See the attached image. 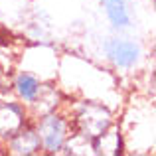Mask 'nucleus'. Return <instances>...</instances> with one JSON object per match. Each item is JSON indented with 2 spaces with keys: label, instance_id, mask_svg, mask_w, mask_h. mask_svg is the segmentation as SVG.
Wrapping results in <instances>:
<instances>
[{
  "label": "nucleus",
  "instance_id": "nucleus-1",
  "mask_svg": "<svg viewBox=\"0 0 156 156\" xmlns=\"http://www.w3.org/2000/svg\"><path fill=\"white\" fill-rule=\"evenodd\" d=\"M55 81L67 97L101 101L113 111L125 103L121 77L111 67L87 59L79 53H61Z\"/></svg>",
  "mask_w": 156,
  "mask_h": 156
},
{
  "label": "nucleus",
  "instance_id": "nucleus-8",
  "mask_svg": "<svg viewBox=\"0 0 156 156\" xmlns=\"http://www.w3.org/2000/svg\"><path fill=\"white\" fill-rule=\"evenodd\" d=\"M4 150L12 156H38L42 154V142L34 122H28L18 129L8 140H4Z\"/></svg>",
  "mask_w": 156,
  "mask_h": 156
},
{
  "label": "nucleus",
  "instance_id": "nucleus-5",
  "mask_svg": "<svg viewBox=\"0 0 156 156\" xmlns=\"http://www.w3.org/2000/svg\"><path fill=\"white\" fill-rule=\"evenodd\" d=\"M57 65H59V51L48 40L28 44L18 55V67L36 73L44 81L55 79Z\"/></svg>",
  "mask_w": 156,
  "mask_h": 156
},
{
  "label": "nucleus",
  "instance_id": "nucleus-12",
  "mask_svg": "<svg viewBox=\"0 0 156 156\" xmlns=\"http://www.w3.org/2000/svg\"><path fill=\"white\" fill-rule=\"evenodd\" d=\"M8 67H10V65H8V61L0 55V75H10L12 71H8Z\"/></svg>",
  "mask_w": 156,
  "mask_h": 156
},
{
  "label": "nucleus",
  "instance_id": "nucleus-11",
  "mask_svg": "<svg viewBox=\"0 0 156 156\" xmlns=\"http://www.w3.org/2000/svg\"><path fill=\"white\" fill-rule=\"evenodd\" d=\"M10 93V83H8V75H0V95H8Z\"/></svg>",
  "mask_w": 156,
  "mask_h": 156
},
{
  "label": "nucleus",
  "instance_id": "nucleus-2",
  "mask_svg": "<svg viewBox=\"0 0 156 156\" xmlns=\"http://www.w3.org/2000/svg\"><path fill=\"white\" fill-rule=\"evenodd\" d=\"M63 111L67 113L71 129L75 134L83 136L85 140L97 138L105 134L117 122V111L109 105L83 97H67L63 103Z\"/></svg>",
  "mask_w": 156,
  "mask_h": 156
},
{
  "label": "nucleus",
  "instance_id": "nucleus-4",
  "mask_svg": "<svg viewBox=\"0 0 156 156\" xmlns=\"http://www.w3.org/2000/svg\"><path fill=\"white\" fill-rule=\"evenodd\" d=\"M36 130L40 134V142H42V154H61L67 144L69 136L73 134L71 122H69L67 113L61 109L48 111V113L36 115L32 119Z\"/></svg>",
  "mask_w": 156,
  "mask_h": 156
},
{
  "label": "nucleus",
  "instance_id": "nucleus-7",
  "mask_svg": "<svg viewBox=\"0 0 156 156\" xmlns=\"http://www.w3.org/2000/svg\"><path fill=\"white\" fill-rule=\"evenodd\" d=\"M8 83H10V95H14L16 99L22 101V103L30 109V107L38 101V97L42 95L46 81H44L42 77H38L36 73H32V71L16 67L14 71L8 75Z\"/></svg>",
  "mask_w": 156,
  "mask_h": 156
},
{
  "label": "nucleus",
  "instance_id": "nucleus-10",
  "mask_svg": "<svg viewBox=\"0 0 156 156\" xmlns=\"http://www.w3.org/2000/svg\"><path fill=\"white\" fill-rule=\"evenodd\" d=\"M65 99H67V95L61 91V87L57 85L55 79L46 81L42 95H40L38 101H36V103L30 107V113H32V117H36V115L48 113V111L61 109V107H63V103H65Z\"/></svg>",
  "mask_w": 156,
  "mask_h": 156
},
{
  "label": "nucleus",
  "instance_id": "nucleus-9",
  "mask_svg": "<svg viewBox=\"0 0 156 156\" xmlns=\"http://www.w3.org/2000/svg\"><path fill=\"white\" fill-rule=\"evenodd\" d=\"M101 6L113 32H129L133 28V10L129 0H101Z\"/></svg>",
  "mask_w": 156,
  "mask_h": 156
},
{
  "label": "nucleus",
  "instance_id": "nucleus-6",
  "mask_svg": "<svg viewBox=\"0 0 156 156\" xmlns=\"http://www.w3.org/2000/svg\"><path fill=\"white\" fill-rule=\"evenodd\" d=\"M32 113L14 95H0V142L8 140L18 129L32 121Z\"/></svg>",
  "mask_w": 156,
  "mask_h": 156
},
{
  "label": "nucleus",
  "instance_id": "nucleus-3",
  "mask_svg": "<svg viewBox=\"0 0 156 156\" xmlns=\"http://www.w3.org/2000/svg\"><path fill=\"white\" fill-rule=\"evenodd\" d=\"M101 55L119 77L136 71L144 61V48L126 32H113L101 42Z\"/></svg>",
  "mask_w": 156,
  "mask_h": 156
}]
</instances>
